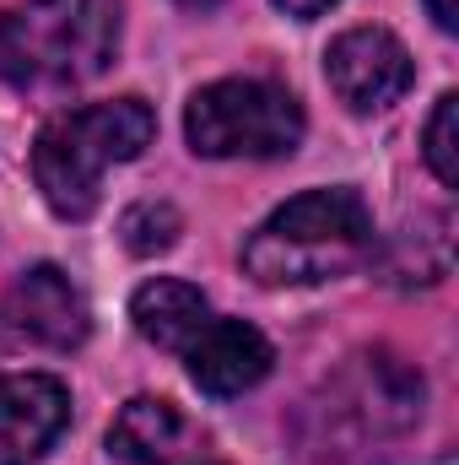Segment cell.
Listing matches in <instances>:
<instances>
[{
  "label": "cell",
  "instance_id": "cell-6",
  "mask_svg": "<svg viewBox=\"0 0 459 465\" xmlns=\"http://www.w3.org/2000/svg\"><path fill=\"white\" fill-rule=\"evenodd\" d=\"M71 428V390L49 373H0V465H33Z\"/></svg>",
  "mask_w": 459,
  "mask_h": 465
},
{
  "label": "cell",
  "instance_id": "cell-7",
  "mask_svg": "<svg viewBox=\"0 0 459 465\" xmlns=\"http://www.w3.org/2000/svg\"><path fill=\"white\" fill-rule=\"evenodd\" d=\"M184 362H190L195 390L228 401V395L254 390V384L270 373L276 351H270V341H265L249 320H206V325L190 336Z\"/></svg>",
  "mask_w": 459,
  "mask_h": 465
},
{
  "label": "cell",
  "instance_id": "cell-14",
  "mask_svg": "<svg viewBox=\"0 0 459 465\" xmlns=\"http://www.w3.org/2000/svg\"><path fill=\"white\" fill-rule=\"evenodd\" d=\"M276 5H281L287 16H303V22H308V16H319V11H330L336 0H276Z\"/></svg>",
  "mask_w": 459,
  "mask_h": 465
},
{
  "label": "cell",
  "instance_id": "cell-9",
  "mask_svg": "<svg viewBox=\"0 0 459 465\" xmlns=\"http://www.w3.org/2000/svg\"><path fill=\"white\" fill-rule=\"evenodd\" d=\"M109 450L124 465H179L190 455V422L173 401L135 395L109 428Z\"/></svg>",
  "mask_w": 459,
  "mask_h": 465
},
{
  "label": "cell",
  "instance_id": "cell-11",
  "mask_svg": "<svg viewBox=\"0 0 459 465\" xmlns=\"http://www.w3.org/2000/svg\"><path fill=\"white\" fill-rule=\"evenodd\" d=\"M119 232H124V249L130 254H162V249H173L179 243V212L168 206V201H135L124 217H119Z\"/></svg>",
  "mask_w": 459,
  "mask_h": 465
},
{
  "label": "cell",
  "instance_id": "cell-1",
  "mask_svg": "<svg viewBox=\"0 0 459 465\" xmlns=\"http://www.w3.org/2000/svg\"><path fill=\"white\" fill-rule=\"evenodd\" d=\"M373 254V217L356 190H308L270 212L243 243V271L259 287H319Z\"/></svg>",
  "mask_w": 459,
  "mask_h": 465
},
{
  "label": "cell",
  "instance_id": "cell-2",
  "mask_svg": "<svg viewBox=\"0 0 459 465\" xmlns=\"http://www.w3.org/2000/svg\"><path fill=\"white\" fill-rule=\"evenodd\" d=\"M157 114L141 98L87 104L71 114H54L33 141V184L49 201L54 217L87 223L98 212V184L114 163H130L151 146Z\"/></svg>",
  "mask_w": 459,
  "mask_h": 465
},
{
  "label": "cell",
  "instance_id": "cell-15",
  "mask_svg": "<svg viewBox=\"0 0 459 465\" xmlns=\"http://www.w3.org/2000/svg\"><path fill=\"white\" fill-rule=\"evenodd\" d=\"M179 5H195V11H206V5H217V0H179Z\"/></svg>",
  "mask_w": 459,
  "mask_h": 465
},
{
  "label": "cell",
  "instance_id": "cell-3",
  "mask_svg": "<svg viewBox=\"0 0 459 465\" xmlns=\"http://www.w3.org/2000/svg\"><path fill=\"white\" fill-rule=\"evenodd\" d=\"M119 49V0H27L0 11L5 87H82Z\"/></svg>",
  "mask_w": 459,
  "mask_h": 465
},
{
  "label": "cell",
  "instance_id": "cell-4",
  "mask_svg": "<svg viewBox=\"0 0 459 465\" xmlns=\"http://www.w3.org/2000/svg\"><path fill=\"white\" fill-rule=\"evenodd\" d=\"M184 135L200 157H287L303 141V104L259 76H228L190 98Z\"/></svg>",
  "mask_w": 459,
  "mask_h": 465
},
{
  "label": "cell",
  "instance_id": "cell-12",
  "mask_svg": "<svg viewBox=\"0 0 459 465\" xmlns=\"http://www.w3.org/2000/svg\"><path fill=\"white\" fill-rule=\"evenodd\" d=\"M427 168L438 173V184L444 190H454L459 184V98L454 93H444L438 98V109L427 119Z\"/></svg>",
  "mask_w": 459,
  "mask_h": 465
},
{
  "label": "cell",
  "instance_id": "cell-13",
  "mask_svg": "<svg viewBox=\"0 0 459 465\" xmlns=\"http://www.w3.org/2000/svg\"><path fill=\"white\" fill-rule=\"evenodd\" d=\"M427 11H433V22H438L444 33L459 27V0H427Z\"/></svg>",
  "mask_w": 459,
  "mask_h": 465
},
{
  "label": "cell",
  "instance_id": "cell-5",
  "mask_svg": "<svg viewBox=\"0 0 459 465\" xmlns=\"http://www.w3.org/2000/svg\"><path fill=\"white\" fill-rule=\"evenodd\" d=\"M325 76L351 114H378L411 93L416 65L389 27H351L325 49Z\"/></svg>",
  "mask_w": 459,
  "mask_h": 465
},
{
  "label": "cell",
  "instance_id": "cell-8",
  "mask_svg": "<svg viewBox=\"0 0 459 465\" xmlns=\"http://www.w3.org/2000/svg\"><path fill=\"white\" fill-rule=\"evenodd\" d=\"M5 309H11V320H16V331H27L33 341H44V347H54V351L82 347L87 331H93L87 298H82V287H76L60 265H33V271L11 287Z\"/></svg>",
  "mask_w": 459,
  "mask_h": 465
},
{
  "label": "cell",
  "instance_id": "cell-10",
  "mask_svg": "<svg viewBox=\"0 0 459 465\" xmlns=\"http://www.w3.org/2000/svg\"><path fill=\"white\" fill-rule=\"evenodd\" d=\"M130 320H135V331H141L151 347L184 351L190 336L211 320V309H206V292H200V287H190V282H179V276H157V282H146V287L130 298Z\"/></svg>",
  "mask_w": 459,
  "mask_h": 465
}]
</instances>
